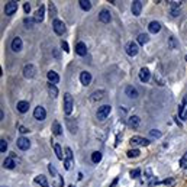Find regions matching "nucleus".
Segmentation results:
<instances>
[{
  "label": "nucleus",
  "instance_id": "423d86ee",
  "mask_svg": "<svg viewBox=\"0 0 187 187\" xmlns=\"http://www.w3.org/2000/svg\"><path fill=\"white\" fill-rule=\"evenodd\" d=\"M35 73H36V68L32 64H28L23 67V77L25 78H32L35 75Z\"/></svg>",
  "mask_w": 187,
  "mask_h": 187
},
{
  "label": "nucleus",
  "instance_id": "a19ab883",
  "mask_svg": "<svg viewBox=\"0 0 187 187\" xmlns=\"http://www.w3.org/2000/svg\"><path fill=\"white\" fill-rule=\"evenodd\" d=\"M48 170H49V173H51L54 177H58V174H57V170L54 168V166H52V164H49V166H48Z\"/></svg>",
  "mask_w": 187,
  "mask_h": 187
},
{
  "label": "nucleus",
  "instance_id": "c9c22d12",
  "mask_svg": "<svg viewBox=\"0 0 187 187\" xmlns=\"http://www.w3.org/2000/svg\"><path fill=\"white\" fill-rule=\"evenodd\" d=\"M49 13H51V16H52V17H55L57 10H55V4H54V3H49Z\"/></svg>",
  "mask_w": 187,
  "mask_h": 187
},
{
  "label": "nucleus",
  "instance_id": "c03bdc74",
  "mask_svg": "<svg viewBox=\"0 0 187 187\" xmlns=\"http://www.w3.org/2000/svg\"><path fill=\"white\" fill-rule=\"evenodd\" d=\"M145 176H147V177H145L147 180H151V179H152V171H151V168H147V170H145Z\"/></svg>",
  "mask_w": 187,
  "mask_h": 187
},
{
  "label": "nucleus",
  "instance_id": "9d476101",
  "mask_svg": "<svg viewBox=\"0 0 187 187\" xmlns=\"http://www.w3.org/2000/svg\"><path fill=\"white\" fill-rule=\"evenodd\" d=\"M16 145H17L22 151H26V150H29V147H30V141H29L28 138H19L17 142H16Z\"/></svg>",
  "mask_w": 187,
  "mask_h": 187
},
{
  "label": "nucleus",
  "instance_id": "5701e85b",
  "mask_svg": "<svg viewBox=\"0 0 187 187\" xmlns=\"http://www.w3.org/2000/svg\"><path fill=\"white\" fill-rule=\"evenodd\" d=\"M44 15H45V7L44 6H39V9L35 13V20L36 22H42L44 20Z\"/></svg>",
  "mask_w": 187,
  "mask_h": 187
},
{
  "label": "nucleus",
  "instance_id": "58836bf2",
  "mask_svg": "<svg viewBox=\"0 0 187 187\" xmlns=\"http://www.w3.org/2000/svg\"><path fill=\"white\" fill-rule=\"evenodd\" d=\"M71 166H73V161L65 158V160H64V168H65V170H70V168H71Z\"/></svg>",
  "mask_w": 187,
  "mask_h": 187
},
{
  "label": "nucleus",
  "instance_id": "4c0bfd02",
  "mask_svg": "<svg viewBox=\"0 0 187 187\" xmlns=\"http://www.w3.org/2000/svg\"><path fill=\"white\" fill-rule=\"evenodd\" d=\"M23 22H25V25H26V26H29V28H30V26H32V25H33L36 20H35V19H30V17H26Z\"/></svg>",
  "mask_w": 187,
  "mask_h": 187
},
{
  "label": "nucleus",
  "instance_id": "1a4fd4ad",
  "mask_svg": "<svg viewBox=\"0 0 187 187\" xmlns=\"http://www.w3.org/2000/svg\"><path fill=\"white\" fill-rule=\"evenodd\" d=\"M142 10V1L141 0H135L132 1V15L134 16H139Z\"/></svg>",
  "mask_w": 187,
  "mask_h": 187
},
{
  "label": "nucleus",
  "instance_id": "e433bc0d",
  "mask_svg": "<svg viewBox=\"0 0 187 187\" xmlns=\"http://www.w3.org/2000/svg\"><path fill=\"white\" fill-rule=\"evenodd\" d=\"M6 150H7V142L4 139H1L0 141V152H4Z\"/></svg>",
  "mask_w": 187,
  "mask_h": 187
},
{
  "label": "nucleus",
  "instance_id": "6ab92c4d",
  "mask_svg": "<svg viewBox=\"0 0 187 187\" xmlns=\"http://www.w3.org/2000/svg\"><path fill=\"white\" fill-rule=\"evenodd\" d=\"M46 77H48V80H49L51 84H57V83L60 81V75H58L55 71H48Z\"/></svg>",
  "mask_w": 187,
  "mask_h": 187
},
{
  "label": "nucleus",
  "instance_id": "dca6fc26",
  "mask_svg": "<svg viewBox=\"0 0 187 187\" xmlns=\"http://www.w3.org/2000/svg\"><path fill=\"white\" fill-rule=\"evenodd\" d=\"M80 81H81L83 86H89L90 81H91V74L87 73V71H83V73L80 74Z\"/></svg>",
  "mask_w": 187,
  "mask_h": 187
},
{
  "label": "nucleus",
  "instance_id": "4be33fe9",
  "mask_svg": "<svg viewBox=\"0 0 187 187\" xmlns=\"http://www.w3.org/2000/svg\"><path fill=\"white\" fill-rule=\"evenodd\" d=\"M139 123H141L139 116H131V118L128 119V125H129L131 128H138V126H139Z\"/></svg>",
  "mask_w": 187,
  "mask_h": 187
},
{
  "label": "nucleus",
  "instance_id": "9b49d317",
  "mask_svg": "<svg viewBox=\"0 0 187 187\" xmlns=\"http://www.w3.org/2000/svg\"><path fill=\"white\" fill-rule=\"evenodd\" d=\"M99 19H100V22H103V23H109V22L112 20L110 12L106 10V9H103V10L100 12V15H99Z\"/></svg>",
  "mask_w": 187,
  "mask_h": 187
},
{
  "label": "nucleus",
  "instance_id": "c85d7f7f",
  "mask_svg": "<svg viewBox=\"0 0 187 187\" xmlns=\"http://www.w3.org/2000/svg\"><path fill=\"white\" fill-rule=\"evenodd\" d=\"M148 41H150V36H148L147 33H139V35H138V42H139L141 45H145Z\"/></svg>",
  "mask_w": 187,
  "mask_h": 187
},
{
  "label": "nucleus",
  "instance_id": "aec40b11",
  "mask_svg": "<svg viewBox=\"0 0 187 187\" xmlns=\"http://www.w3.org/2000/svg\"><path fill=\"white\" fill-rule=\"evenodd\" d=\"M15 166H16V163H15L13 157H7V158H4V161H3V167H4V168L12 170V168H15Z\"/></svg>",
  "mask_w": 187,
  "mask_h": 187
},
{
  "label": "nucleus",
  "instance_id": "4468645a",
  "mask_svg": "<svg viewBox=\"0 0 187 187\" xmlns=\"http://www.w3.org/2000/svg\"><path fill=\"white\" fill-rule=\"evenodd\" d=\"M148 30H150L151 33H158V32L161 30V23L157 22V20H152V22L148 25Z\"/></svg>",
  "mask_w": 187,
  "mask_h": 187
},
{
  "label": "nucleus",
  "instance_id": "09e8293b",
  "mask_svg": "<svg viewBox=\"0 0 187 187\" xmlns=\"http://www.w3.org/2000/svg\"><path fill=\"white\" fill-rule=\"evenodd\" d=\"M19 132H20V134H26V132H29V131H28L25 126H20V128H19Z\"/></svg>",
  "mask_w": 187,
  "mask_h": 187
},
{
  "label": "nucleus",
  "instance_id": "39448f33",
  "mask_svg": "<svg viewBox=\"0 0 187 187\" xmlns=\"http://www.w3.org/2000/svg\"><path fill=\"white\" fill-rule=\"evenodd\" d=\"M131 144L132 145H141V147H147L150 145V139L142 138V136H132L131 138Z\"/></svg>",
  "mask_w": 187,
  "mask_h": 187
},
{
  "label": "nucleus",
  "instance_id": "b1692460",
  "mask_svg": "<svg viewBox=\"0 0 187 187\" xmlns=\"http://www.w3.org/2000/svg\"><path fill=\"white\" fill-rule=\"evenodd\" d=\"M17 110H19L20 113H26V112L29 110V103L25 102V100L19 102V103H17Z\"/></svg>",
  "mask_w": 187,
  "mask_h": 187
},
{
  "label": "nucleus",
  "instance_id": "c756f323",
  "mask_svg": "<svg viewBox=\"0 0 187 187\" xmlns=\"http://www.w3.org/2000/svg\"><path fill=\"white\" fill-rule=\"evenodd\" d=\"M48 91H49V94L52 96V97H57L58 96V89L55 87V84H48Z\"/></svg>",
  "mask_w": 187,
  "mask_h": 187
},
{
  "label": "nucleus",
  "instance_id": "6e6552de",
  "mask_svg": "<svg viewBox=\"0 0 187 187\" xmlns=\"http://www.w3.org/2000/svg\"><path fill=\"white\" fill-rule=\"evenodd\" d=\"M45 116H46V112H45V109H44L42 106L35 107V110H33V118H35L36 121H44Z\"/></svg>",
  "mask_w": 187,
  "mask_h": 187
},
{
  "label": "nucleus",
  "instance_id": "8fccbe9b",
  "mask_svg": "<svg viewBox=\"0 0 187 187\" xmlns=\"http://www.w3.org/2000/svg\"><path fill=\"white\" fill-rule=\"evenodd\" d=\"M54 57L55 58H60V51L58 49H54Z\"/></svg>",
  "mask_w": 187,
  "mask_h": 187
},
{
  "label": "nucleus",
  "instance_id": "20e7f679",
  "mask_svg": "<svg viewBox=\"0 0 187 187\" xmlns=\"http://www.w3.org/2000/svg\"><path fill=\"white\" fill-rule=\"evenodd\" d=\"M125 51H126V54H128L129 57H135L139 49H138V45H136L135 42L129 41V42L126 44V46H125Z\"/></svg>",
  "mask_w": 187,
  "mask_h": 187
},
{
  "label": "nucleus",
  "instance_id": "0eeeda50",
  "mask_svg": "<svg viewBox=\"0 0 187 187\" xmlns=\"http://www.w3.org/2000/svg\"><path fill=\"white\" fill-rule=\"evenodd\" d=\"M16 10H17V3H16V1H9V3H6V6H4V13H6L7 16L16 13Z\"/></svg>",
  "mask_w": 187,
  "mask_h": 187
},
{
  "label": "nucleus",
  "instance_id": "a18cd8bd",
  "mask_svg": "<svg viewBox=\"0 0 187 187\" xmlns=\"http://www.w3.org/2000/svg\"><path fill=\"white\" fill-rule=\"evenodd\" d=\"M61 46H62V49H64L65 52H70V48H68V44H67L65 41H62V42H61Z\"/></svg>",
  "mask_w": 187,
  "mask_h": 187
},
{
  "label": "nucleus",
  "instance_id": "37998d69",
  "mask_svg": "<svg viewBox=\"0 0 187 187\" xmlns=\"http://www.w3.org/2000/svg\"><path fill=\"white\" fill-rule=\"evenodd\" d=\"M170 46H171V48H177V46H179V44L176 42L174 36H171V38H170Z\"/></svg>",
  "mask_w": 187,
  "mask_h": 187
},
{
  "label": "nucleus",
  "instance_id": "412c9836",
  "mask_svg": "<svg viewBox=\"0 0 187 187\" xmlns=\"http://www.w3.org/2000/svg\"><path fill=\"white\" fill-rule=\"evenodd\" d=\"M105 90H97V91H93L91 93V96H90V100L91 102H97V100H100L103 96H105Z\"/></svg>",
  "mask_w": 187,
  "mask_h": 187
},
{
  "label": "nucleus",
  "instance_id": "473e14b6",
  "mask_svg": "<svg viewBox=\"0 0 187 187\" xmlns=\"http://www.w3.org/2000/svg\"><path fill=\"white\" fill-rule=\"evenodd\" d=\"M129 174H131V177H132V179H138V177L141 176V170H139V168L131 170V173H129Z\"/></svg>",
  "mask_w": 187,
  "mask_h": 187
},
{
  "label": "nucleus",
  "instance_id": "f704fd0d",
  "mask_svg": "<svg viewBox=\"0 0 187 187\" xmlns=\"http://www.w3.org/2000/svg\"><path fill=\"white\" fill-rule=\"evenodd\" d=\"M180 166H181L183 168H186V167H187V151L184 152V155L180 158Z\"/></svg>",
  "mask_w": 187,
  "mask_h": 187
},
{
  "label": "nucleus",
  "instance_id": "7ed1b4c3",
  "mask_svg": "<svg viewBox=\"0 0 187 187\" xmlns=\"http://www.w3.org/2000/svg\"><path fill=\"white\" fill-rule=\"evenodd\" d=\"M52 28H54V32L57 35H62L65 33V23L62 20H58V19H54L52 22Z\"/></svg>",
  "mask_w": 187,
  "mask_h": 187
},
{
  "label": "nucleus",
  "instance_id": "f8f14e48",
  "mask_svg": "<svg viewBox=\"0 0 187 187\" xmlns=\"http://www.w3.org/2000/svg\"><path fill=\"white\" fill-rule=\"evenodd\" d=\"M150 77H151V73H150L148 68H141V70H139V80H141L142 83L150 81Z\"/></svg>",
  "mask_w": 187,
  "mask_h": 187
},
{
  "label": "nucleus",
  "instance_id": "3c124183",
  "mask_svg": "<svg viewBox=\"0 0 187 187\" xmlns=\"http://www.w3.org/2000/svg\"><path fill=\"white\" fill-rule=\"evenodd\" d=\"M186 61H187V55H186Z\"/></svg>",
  "mask_w": 187,
  "mask_h": 187
},
{
  "label": "nucleus",
  "instance_id": "a211bd4d",
  "mask_svg": "<svg viewBox=\"0 0 187 187\" xmlns=\"http://www.w3.org/2000/svg\"><path fill=\"white\" fill-rule=\"evenodd\" d=\"M179 116L180 119H187V97L183 100V105L179 109Z\"/></svg>",
  "mask_w": 187,
  "mask_h": 187
},
{
  "label": "nucleus",
  "instance_id": "f257e3e1",
  "mask_svg": "<svg viewBox=\"0 0 187 187\" xmlns=\"http://www.w3.org/2000/svg\"><path fill=\"white\" fill-rule=\"evenodd\" d=\"M73 107H74L73 96H71L70 93H65V94H64V112H65V115H71Z\"/></svg>",
  "mask_w": 187,
  "mask_h": 187
},
{
  "label": "nucleus",
  "instance_id": "393cba45",
  "mask_svg": "<svg viewBox=\"0 0 187 187\" xmlns=\"http://www.w3.org/2000/svg\"><path fill=\"white\" fill-rule=\"evenodd\" d=\"M35 181L39 184V186H42V187H49V184H48V180H46V177L45 176H38V177H35Z\"/></svg>",
  "mask_w": 187,
  "mask_h": 187
},
{
  "label": "nucleus",
  "instance_id": "72a5a7b5",
  "mask_svg": "<svg viewBox=\"0 0 187 187\" xmlns=\"http://www.w3.org/2000/svg\"><path fill=\"white\" fill-rule=\"evenodd\" d=\"M150 136L151 138H160L161 136V132L158 129H152V131H150Z\"/></svg>",
  "mask_w": 187,
  "mask_h": 187
},
{
  "label": "nucleus",
  "instance_id": "f3484780",
  "mask_svg": "<svg viewBox=\"0 0 187 187\" xmlns=\"http://www.w3.org/2000/svg\"><path fill=\"white\" fill-rule=\"evenodd\" d=\"M75 52H77L80 57H84V55L87 54V46H86V44H84V42H78V44L75 45Z\"/></svg>",
  "mask_w": 187,
  "mask_h": 187
},
{
  "label": "nucleus",
  "instance_id": "ddd939ff",
  "mask_svg": "<svg viewBox=\"0 0 187 187\" xmlns=\"http://www.w3.org/2000/svg\"><path fill=\"white\" fill-rule=\"evenodd\" d=\"M125 93H126V96L131 97V99H138V96H139L138 90H136L134 86H128V87L125 89Z\"/></svg>",
  "mask_w": 187,
  "mask_h": 187
},
{
  "label": "nucleus",
  "instance_id": "cd10ccee",
  "mask_svg": "<svg viewBox=\"0 0 187 187\" xmlns=\"http://www.w3.org/2000/svg\"><path fill=\"white\" fill-rule=\"evenodd\" d=\"M54 150H55L57 158H58V160H64V155H62V150H61V145H60V144H54Z\"/></svg>",
  "mask_w": 187,
  "mask_h": 187
},
{
  "label": "nucleus",
  "instance_id": "2eb2a0df",
  "mask_svg": "<svg viewBox=\"0 0 187 187\" xmlns=\"http://www.w3.org/2000/svg\"><path fill=\"white\" fill-rule=\"evenodd\" d=\"M12 51H15V52H19L20 49H22V39L19 38V36H16V38H13V41H12Z\"/></svg>",
  "mask_w": 187,
  "mask_h": 187
},
{
  "label": "nucleus",
  "instance_id": "49530a36",
  "mask_svg": "<svg viewBox=\"0 0 187 187\" xmlns=\"http://www.w3.org/2000/svg\"><path fill=\"white\" fill-rule=\"evenodd\" d=\"M179 15H180V10L179 9H171V16L173 17H177Z\"/></svg>",
  "mask_w": 187,
  "mask_h": 187
},
{
  "label": "nucleus",
  "instance_id": "a878e982",
  "mask_svg": "<svg viewBox=\"0 0 187 187\" xmlns=\"http://www.w3.org/2000/svg\"><path fill=\"white\" fill-rule=\"evenodd\" d=\"M78 3H80V7L83 10H86V12L91 9V1H89V0H80Z\"/></svg>",
  "mask_w": 187,
  "mask_h": 187
},
{
  "label": "nucleus",
  "instance_id": "bb28decb",
  "mask_svg": "<svg viewBox=\"0 0 187 187\" xmlns=\"http://www.w3.org/2000/svg\"><path fill=\"white\" fill-rule=\"evenodd\" d=\"M52 131H54V135H57V136H60L62 132V128H61V125H60V122H54V125H52Z\"/></svg>",
  "mask_w": 187,
  "mask_h": 187
},
{
  "label": "nucleus",
  "instance_id": "7c9ffc66",
  "mask_svg": "<svg viewBox=\"0 0 187 187\" xmlns=\"http://www.w3.org/2000/svg\"><path fill=\"white\" fill-rule=\"evenodd\" d=\"M91 161H93L94 164L100 163V161H102V152H99V151L93 152V154H91Z\"/></svg>",
  "mask_w": 187,
  "mask_h": 187
},
{
  "label": "nucleus",
  "instance_id": "79ce46f5",
  "mask_svg": "<svg viewBox=\"0 0 187 187\" xmlns=\"http://www.w3.org/2000/svg\"><path fill=\"white\" fill-rule=\"evenodd\" d=\"M180 4H181V1H170L171 9H179V7H180Z\"/></svg>",
  "mask_w": 187,
  "mask_h": 187
},
{
  "label": "nucleus",
  "instance_id": "ea45409f",
  "mask_svg": "<svg viewBox=\"0 0 187 187\" xmlns=\"http://www.w3.org/2000/svg\"><path fill=\"white\" fill-rule=\"evenodd\" d=\"M65 158L73 161V151H71L70 148H67V150H65Z\"/></svg>",
  "mask_w": 187,
  "mask_h": 187
},
{
  "label": "nucleus",
  "instance_id": "f03ea898",
  "mask_svg": "<svg viewBox=\"0 0 187 187\" xmlns=\"http://www.w3.org/2000/svg\"><path fill=\"white\" fill-rule=\"evenodd\" d=\"M110 110H112L110 105H103V106H100L99 110H97V119H99V121H105V119L109 116Z\"/></svg>",
  "mask_w": 187,
  "mask_h": 187
},
{
  "label": "nucleus",
  "instance_id": "2f4dec72",
  "mask_svg": "<svg viewBox=\"0 0 187 187\" xmlns=\"http://www.w3.org/2000/svg\"><path fill=\"white\" fill-rule=\"evenodd\" d=\"M139 150H129L128 152H126V155L129 157V158H136V157H139Z\"/></svg>",
  "mask_w": 187,
  "mask_h": 187
},
{
  "label": "nucleus",
  "instance_id": "de8ad7c7",
  "mask_svg": "<svg viewBox=\"0 0 187 187\" xmlns=\"http://www.w3.org/2000/svg\"><path fill=\"white\" fill-rule=\"evenodd\" d=\"M23 10H25L26 13H29V10H30V4H29V3H25V4H23Z\"/></svg>",
  "mask_w": 187,
  "mask_h": 187
}]
</instances>
